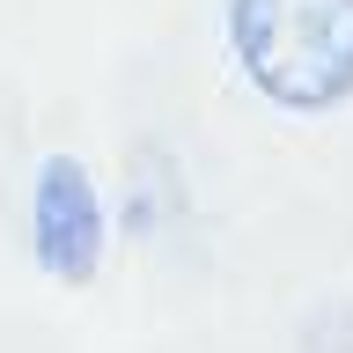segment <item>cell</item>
<instances>
[{
	"mask_svg": "<svg viewBox=\"0 0 353 353\" xmlns=\"http://www.w3.org/2000/svg\"><path fill=\"white\" fill-rule=\"evenodd\" d=\"M30 228H37V265L52 280H66V287L96 280V265H103V206H96V184H88V170L74 154H44Z\"/></svg>",
	"mask_w": 353,
	"mask_h": 353,
	"instance_id": "7a4b0ae2",
	"label": "cell"
},
{
	"mask_svg": "<svg viewBox=\"0 0 353 353\" xmlns=\"http://www.w3.org/2000/svg\"><path fill=\"white\" fill-rule=\"evenodd\" d=\"M228 44L280 110H331L353 96V0H228Z\"/></svg>",
	"mask_w": 353,
	"mask_h": 353,
	"instance_id": "6da1fadb",
	"label": "cell"
}]
</instances>
